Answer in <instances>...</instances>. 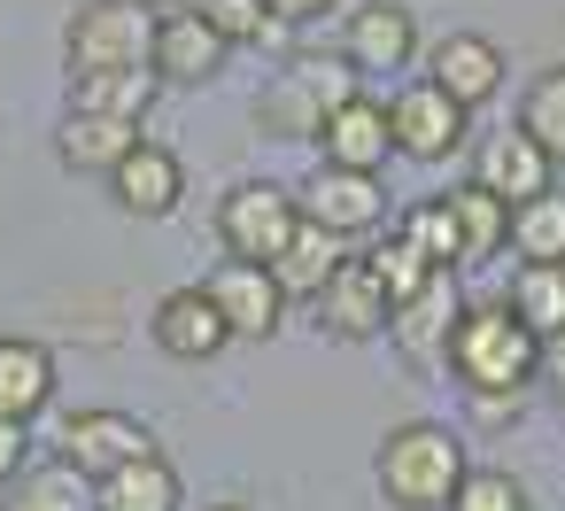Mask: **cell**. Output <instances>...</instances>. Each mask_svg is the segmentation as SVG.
I'll use <instances>...</instances> for the list:
<instances>
[{"instance_id": "1", "label": "cell", "mask_w": 565, "mask_h": 511, "mask_svg": "<svg viewBox=\"0 0 565 511\" xmlns=\"http://www.w3.org/2000/svg\"><path fill=\"white\" fill-rule=\"evenodd\" d=\"M465 441L441 426V418H411V426H387L380 457H372V480L395 511H441L449 488L465 480Z\"/></svg>"}, {"instance_id": "2", "label": "cell", "mask_w": 565, "mask_h": 511, "mask_svg": "<svg viewBox=\"0 0 565 511\" xmlns=\"http://www.w3.org/2000/svg\"><path fill=\"white\" fill-rule=\"evenodd\" d=\"M441 364L457 372L465 395H526V380H534V333L503 302H465Z\"/></svg>"}, {"instance_id": "3", "label": "cell", "mask_w": 565, "mask_h": 511, "mask_svg": "<svg viewBox=\"0 0 565 511\" xmlns=\"http://www.w3.org/2000/svg\"><path fill=\"white\" fill-rule=\"evenodd\" d=\"M349 94H364V78H356L341 55H333V63L295 55V63L271 71V86L256 94V132H264V140H318V125H326Z\"/></svg>"}, {"instance_id": "4", "label": "cell", "mask_w": 565, "mask_h": 511, "mask_svg": "<svg viewBox=\"0 0 565 511\" xmlns=\"http://www.w3.org/2000/svg\"><path fill=\"white\" fill-rule=\"evenodd\" d=\"M148 40H156V9H140V0H78L63 24V63H71V78L148 71Z\"/></svg>"}, {"instance_id": "5", "label": "cell", "mask_w": 565, "mask_h": 511, "mask_svg": "<svg viewBox=\"0 0 565 511\" xmlns=\"http://www.w3.org/2000/svg\"><path fill=\"white\" fill-rule=\"evenodd\" d=\"M295 225H302V202H295V187H279V179H241V187L217 202V241H225V256H241V264H271Z\"/></svg>"}, {"instance_id": "6", "label": "cell", "mask_w": 565, "mask_h": 511, "mask_svg": "<svg viewBox=\"0 0 565 511\" xmlns=\"http://www.w3.org/2000/svg\"><path fill=\"white\" fill-rule=\"evenodd\" d=\"M387 132H395V156L411 163H449L465 140H472V109H457L434 78H411L387 94Z\"/></svg>"}, {"instance_id": "7", "label": "cell", "mask_w": 565, "mask_h": 511, "mask_svg": "<svg viewBox=\"0 0 565 511\" xmlns=\"http://www.w3.org/2000/svg\"><path fill=\"white\" fill-rule=\"evenodd\" d=\"M55 457L78 465L86 480H102V472H117V465L163 457V441H156V426L132 418V411H71V418L55 426Z\"/></svg>"}, {"instance_id": "8", "label": "cell", "mask_w": 565, "mask_h": 511, "mask_svg": "<svg viewBox=\"0 0 565 511\" xmlns=\"http://www.w3.org/2000/svg\"><path fill=\"white\" fill-rule=\"evenodd\" d=\"M295 202H302V217H310V225H326V233H341V241H364V233H380V225H387V187H380V171L318 163V171H310V187H302Z\"/></svg>"}, {"instance_id": "9", "label": "cell", "mask_w": 565, "mask_h": 511, "mask_svg": "<svg viewBox=\"0 0 565 511\" xmlns=\"http://www.w3.org/2000/svg\"><path fill=\"white\" fill-rule=\"evenodd\" d=\"M341 63L356 78H395L418 63V17L403 9V0H364V9H349L341 24Z\"/></svg>"}, {"instance_id": "10", "label": "cell", "mask_w": 565, "mask_h": 511, "mask_svg": "<svg viewBox=\"0 0 565 511\" xmlns=\"http://www.w3.org/2000/svg\"><path fill=\"white\" fill-rule=\"evenodd\" d=\"M457 310H465L457 272H434V279H426L411 302H395V310H387V341H395V356H403V364H418V372H434V364L449 356Z\"/></svg>"}, {"instance_id": "11", "label": "cell", "mask_w": 565, "mask_h": 511, "mask_svg": "<svg viewBox=\"0 0 565 511\" xmlns=\"http://www.w3.org/2000/svg\"><path fill=\"white\" fill-rule=\"evenodd\" d=\"M179 194H186V163H179L163 140H148V132H140V140L117 156V171H109V202H117L125 217H140V225L171 217Z\"/></svg>"}, {"instance_id": "12", "label": "cell", "mask_w": 565, "mask_h": 511, "mask_svg": "<svg viewBox=\"0 0 565 511\" xmlns=\"http://www.w3.org/2000/svg\"><path fill=\"white\" fill-rule=\"evenodd\" d=\"M202 295L217 302V318H225V333H233V341H271V333H279V318H287L279 279H271L264 264H241V256H225V264L202 279Z\"/></svg>"}, {"instance_id": "13", "label": "cell", "mask_w": 565, "mask_h": 511, "mask_svg": "<svg viewBox=\"0 0 565 511\" xmlns=\"http://www.w3.org/2000/svg\"><path fill=\"white\" fill-rule=\"evenodd\" d=\"M310 310H318V333H326V341H380L395 302L380 295V279H372V264H364V256H341V264H333V279L310 295Z\"/></svg>"}, {"instance_id": "14", "label": "cell", "mask_w": 565, "mask_h": 511, "mask_svg": "<svg viewBox=\"0 0 565 511\" xmlns=\"http://www.w3.org/2000/svg\"><path fill=\"white\" fill-rule=\"evenodd\" d=\"M503 47L488 40V32H449V40H434L426 47V78L457 102V109H488L495 94H503Z\"/></svg>"}, {"instance_id": "15", "label": "cell", "mask_w": 565, "mask_h": 511, "mask_svg": "<svg viewBox=\"0 0 565 511\" xmlns=\"http://www.w3.org/2000/svg\"><path fill=\"white\" fill-rule=\"evenodd\" d=\"M225 40L194 17V9H163L156 17V40H148V71L163 78V86H210L217 71H225Z\"/></svg>"}, {"instance_id": "16", "label": "cell", "mask_w": 565, "mask_h": 511, "mask_svg": "<svg viewBox=\"0 0 565 511\" xmlns=\"http://www.w3.org/2000/svg\"><path fill=\"white\" fill-rule=\"evenodd\" d=\"M387 156H395V132H387V102H372V94H349V102L318 125V163L387 171Z\"/></svg>"}, {"instance_id": "17", "label": "cell", "mask_w": 565, "mask_h": 511, "mask_svg": "<svg viewBox=\"0 0 565 511\" xmlns=\"http://www.w3.org/2000/svg\"><path fill=\"white\" fill-rule=\"evenodd\" d=\"M472 187H488L503 210H519L526 194H542V187H557V163L511 125V132H488L480 148H472Z\"/></svg>"}, {"instance_id": "18", "label": "cell", "mask_w": 565, "mask_h": 511, "mask_svg": "<svg viewBox=\"0 0 565 511\" xmlns=\"http://www.w3.org/2000/svg\"><path fill=\"white\" fill-rule=\"evenodd\" d=\"M148 333H156V349L179 356V364H210L217 349H233V333H225V318H217V302H210L202 287H171V295L156 302Z\"/></svg>"}, {"instance_id": "19", "label": "cell", "mask_w": 565, "mask_h": 511, "mask_svg": "<svg viewBox=\"0 0 565 511\" xmlns=\"http://www.w3.org/2000/svg\"><path fill=\"white\" fill-rule=\"evenodd\" d=\"M47 403H55V356H47V341L0 333V418L32 426Z\"/></svg>"}, {"instance_id": "20", "label": "cell", "mask_w": 565, "mask_h": 511, "mask_svg": "<svg viewBox=\"0 0 565 511\" xmlns=\"http://www.w3.org/2000/svg\"><path fill=\"white\" fill-rule=\"evenodd\" d=\"M341 256H349V241L302 217V225H295V233L279 241V256H271L264 272L279 279V295H287V302H310V295H318V287L333 279V264H341Z\"/></svg>"}, {"instance_id": "21", "label": "cell", "mask_w": 565, "mask_h": 511, "mask_svg": "<svg viewBox=\"0 0 565 511\" xmlns=\"http://www.w3.org/2000/svg\"><path fill=\"white\" fill-rule=\"evenodd\" d=\"M94 511H186V488L171 472V457H140L94 480Z\"/></svg>"}, {"instance_id": "22", "label": "cell", "mask_w": 565, "mask_h": 511, "mask_svg": "<svg viewBox=\"0 0 565 511\" xmlns=\"http://www.w3.org/2000/svg\"><path fill=\"white\" fill-rule=\"evenodd\" d=\"M0 511H94V480L63 457H32L9 488H0Z\"/></svg>"}, {"instance_id": "23", "label": "cell", "mask_w": 565, "mask_h": 511, "mask_svg": "<svg viewBox=\"0 0 565 511\" xmlns=\"http://www.w3.org/2000/svg\"><path fill=\"white\" fill-rule=\"evenodd\" d=\"M156 94H163L156 71H86V78H71V109H86V117H117V125H148Z\"/></svg>"}, {"instance_id": "24", "label": "cell", "mask_w": 565, "mask_h": 511, "mask_svg": "<svg viewBox=\"0 0 565 511\" xmlns=\"http://www.w3.org/2000/svg\"><path fill=\"white\" fill-rule=\"evenodd\" d=\"M441 202H449V217H457V256H465V264L503 256V241H511V210H503L488 187H472V179H465V187H449Z\"/></svg>"}, {"instance_id": "25", "label": "cell", "mask_w": 565, "mask_h": 511, "mask_svg": "<svg viewBox=\"0 0 565 511\" xmlns=\"http://www.w3.org/2000/svg\"><path fill=\"white\" fill-rule=\"evenodd\" d=\"M140 140V125H117V117H86V109H71L63 117V132H55V156L71 163V171H117V156Z\"/></svg>"}, {"instance_id": "26", "label": "cell", "mask_w": 565, "mask_h": 511, "mask_svg": "<svg viewBox=\"0 0 565 511\" xmlns=\"http://www.w3.org/2000/svg\"><path fill=\"white\" fill-rule=\"evenodd\" d=\"M503 310H511L534 341L557 333V326H565V264H519L511 287H503Z\"/></svg>"}, {"instance_id": "27", "label": "cell", "mask_w": 565, "mask_h": 511, "mask_svg": "<svg viewBox=\"0 0 565 511\" xmlns=\"http://www.w3.org/2000/svg\"><path fill=\"white\" fill-rule=\"evenodd\" d=\"M503 248H519V264H565V187L526 194L511 210V241Z\"/></svg>"}, {"instance_id": "28", "label": "cell", "mask_w": 565, "mask_h": 511, "mask_svg": "<svg viewBox=\"0 0 565 511\" xmlns=\"http://www.w3.org/2000/svg\"><path fill=\"white\" fill-rule=\"evenodd\" d=\"M519 132H526L550 163H565V63H550V71L526 86V102H519Z\"/></svg>"}, {"instance_id": "29", "label": "cell", "mask_w": 565, "mask_h": 511, "mask_svg": "<svg viewBox=\"0 0 565 511\" xmlns=\"http://www.w3.org/2000/svg\"><path fill=\"white\" fill-rule=\"evenodd\" d=\"M395 233L434 264V272H465V256H457V217H449V202L434 194V202H411L403 217H395Z\"/></svg>"}, {"instance_id": "30", "label": "cell", "mask_w": 565, "mask_h": 511, "mask_svg": "<svg viewBox=\"0 0 565 511\" xmlns=\"http://www.w3.org/2000/svg\"><path fill=\"white\" fill-rule=\"evenodd\" d=\"M441 511H534V503H526V480H519V472H503V465H465V480L449 488Z\"/></svg>"}, {"instance_id": "31", "label": "cell", "mask_w": 565, "mask_h": 511, "mask_svg": "<svg viewBox=\"0 0 565 511\" xmlns=\"http://www.w3.org/2000/svg\"><path fill=\"white\" fill-rule=\"evenodd\" d=\"M186 9H194L225 47H264V40H279V24H271L264 0H186Z\"/></svg>"}, {"instance_id": "32", "label": "cell", "mask_w": 565, "mask_h": 511, "mask_svg": "<svg viewBox=\"0 0 565 511\" xmlns=\"http://www.w3.org/2000/svg\"><path fill=\"white\" fill-rule=\"evenodd\" d=\"M364 264H372V279H380V295H387V302H411V295L434 279V264H426V256H418L403 233H395V241H380Z\"/></svg>"}, {"instance_id": "33", "label": "cell", "mask_w": 565, "mask_h": 511, "mask_svg": "<svg viewBox=\"0 0 565 511\" xmlns=\"http://www.w3.org/2000/svg\"><path fill=\"white\" fill-rule=\"evenodd\" d=\"M32 465V426H17V418H0V488H9L17 472Z\"/></svg>"}, {"instance_id": "34", "label": "cell", "mask_w": 565, "mask_h": 511, "mask_svg": "<svg viewBox=\"0 0 565 511\" xmlns=\"http://www.w3.org/2000/svg\"><path fill=\"white\" fill-rule=\"evenodd\" d=\"M534 380H550V395L565 403V326L534 341Z\"/></svg>"}, {"instance_id": "35", "label": "cell", "mask_w": 565, "mask_h": 511, "mask_svg": "<svg viewBox=\"0 0 565 511\" xmlns=\"http://www.w3.org/2000/svg\"><path fill=\"white\" fill-rule=\"evenodd\" d=\"M264 9H271V24H310V17L333 9V0H264Z\"/></svg>"}, {"instance_id": "36", "label": "cell", "mask_w": 565, "mask_h": 511, "mask_svg": "<svg viewBox=\"0 0 565 511\" xmlns=\"http://www.w3.org/2000/svg\"><path fill=\"white\" fill-rule=\"evenodd\" d=\"M519 403H526V395H472L480 418H519Z\"/></svg>"}, {"instance_id": "37", "label": "cell", "mask_w": 565, "mask_h": 511, "mask_svg": "<svg viewBox=\"0 0 565 511\" xmlns=\"http://www.w3.org/2000/svg\"><path fill=\"white\" fill-rule=\"evenodd\" d=\"M140 9H186V0H140Z\"/></svg>"}, {"instance_id": "38", "label": "cell", "mask_w": 565, "mask_h": 511, "mask_svg": "<svg viewBox=\"0 0 565 511\" xmlns=\"http://www.w3.org/2000/svg\"><path fill=\"white\" fill-rule=\"evenodd\" d=\"M210 511H248V503H210Z\"/></svg>"}]
</instances>
